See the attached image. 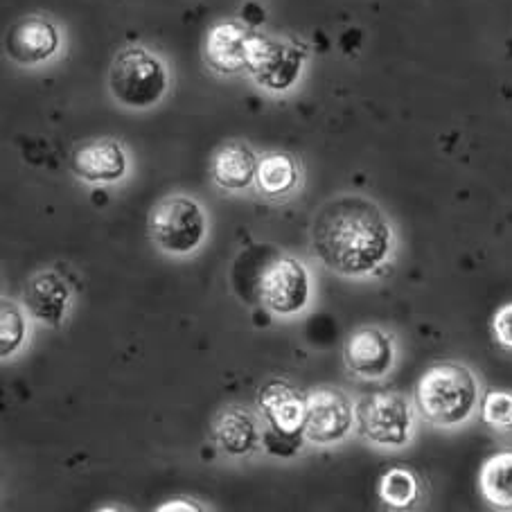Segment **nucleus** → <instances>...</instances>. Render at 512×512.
Returning a JSON list of instances; mask_svg holds the SVG:
<instances>
[{
	"label": "nucleus",
	"mask_w": 512,
	"mask_h": 512,
	"mask_svg": "<svg viewBox=\"0 0 512 512\" xmlns=\"http://www.w3.org/2000/svg\"><path fill=\"white\" fill-rule=\"evenodd\" d=\"M393 244V226L384 210L359 194L323 203L312 222L314 255L343 278H364L382 269Z\"/></svg>",
	"instance_id": "obj_1"
},
{
	"label": "nucleus",
	"mask_w": 512,
	"mask_h": 512,
	"mask_svg": "<svg viewBox=\"0 0 512 512\" xmlns=\"http://www.w3.org/2000/svg\"><path fill=\"white\" fill-rule=\"evenodd\" d=\"M479 404V382L463 364L440 361L422 373L416 386L420 416L434 427H458L472 418Z\"/></svg>",
	"instance_id": "obj_2"
},
{
	"label": "nucleus",
	"mask_w": 512,
	"mask_h": 512,
	"mask_svg": "<svg viewBox=\"0 0 512 512\" xmlns=\"http://www.w3.org/2000/svg\"><path fill=\"white\" fill-rule=\"evenodd\" d=\"M355 427L357 434L370 445L402 449L413 438L416 413H413V404L402 393H370L355 406Z\"/></svg>",
	"instance_id": "obj_3"
},
{
	"label": "nucleus",
	"mask_w": 512,
	"mask_h": 512,
	"mask_svg": "<svg viewBox=\"0 0 512 512\" xmlns=\"http://www.w3.org/2000/svg\"><path fill=\"white\" fill-rule=\"evenodd\" d=\"M109 88L122 107L149 109L167 91V70L145 48H127L113 59Z\"/></svg>",
	"instance_id": "obj_4"
},
{
	"label": "nucleus",
	"mask_w": 512,
	"mask_h": 512,
	"mask_svg": "<svg viewBox=\"0 0 512 512\" xmlns=\"http://www.w3.org/2000/svg\"><path fill=\"white\" fill-rule=\"evenodd\" d=\"M147 231L158 249L185 255L199 249L206 237V215L190 197H167L158 201L147 219Z\"/></svg>",
	"instance_id": "obj_5"
},
{
	"label": "nucleus",
	"mask_w": 512,
	"mask_h": 512,
	"mask_svg": "<svg viewBox=\"0 0 512 512\" xmlns=\"http://www.w3.org/2000/svg\"><path fill=\"white\" fill-rule=\"evenodd\" d=\"M305 52L294 43L251 34L246 43V73L273 93L289 91L298 82Z\"/></svg>",
	"instance_id": "obj_6"
},
{
	"label": "nucleus",
	"mask_w": 512,
	"mask_h": 512,
	"mask_svg": "<svg viewBox=\"0 0 512 512\" xmlns=\"http://www.w3.org/2000/svg\"><path fill=\"white\" fill-rule=\"evenodd\" d=\"M255 289H258L260 303L267 310L280 316H291L303 312L310 303L312 282L303 262L289 258V255H280V258L264 264Z\"/></svg>",
	"instance_id": "obj_7"
},
{
	"label": "nucleus",
	"mask_w": 512,
	"mask_h": 512,
	"mask_svg": "<svg viewBox=\"0 0 512 512\" xmlns=\"http://www.w3.org/2000/svg\"><path fill=\"white\" fill-rule=\"evenodd\" d=\"M355 425V406L334 386L314 388L305 395L303 434L314 445H334L346 438Z\"/></svg>",
	"instance_id": "obj_8"
},
{
	"label": "nucleus",
	"mask_w": 512,
	"mask_h": 512,
	"mask_svg": "<svg viewBox=\"0 0 512 512\" xmlns=\"http://www.w3.org/2000/svg\"><path fill=\"white\" fill-rule=\"evenodd\" d=\"M346 368L361 379H382L395 366V341L388 332L373 328H359L348 337L343 348Z\"/></svg>",
	"instance_id": "obj_9"
},
{
	"label": "nucleus",
	"mask_w": 512,
	"mask_h": 512,
	"mask_svg": "<svg viewBox=\"0 0 512 512\" xmlns=\"http://www.w3.org/2000/svg\"><path fill=\"white\" fill-rule=\"evenodd\" d=\"M59 48V32L41 16H25L5 34L7 57L21 66H34L50 59Z\"/></svg>",
	"instance_id": "obj_10"
},
{
	"label": "nucleus",
	"mask_w": 512,
	"mask_h": 512,
	"mask_svg": "<svg viewBox=\"0 0 512 512\" xmlns=\"http://www.w3.org/2000/svg\"><path fill=\"white\" fill-rule=\"evenodd\" d=\"M70 167L88 183H113L127 174V154L111 138L88 140L75 149Z\"/></svg>",
	"instance_id": "obj_11"
},
{
	"label": "nucleus",
	"mask_w": 512,
	"mask_h": 512,
	"mask_svg": "<svg viewBox=\"0 0 512 512\" xmlns=\"http://www.w3.org/2000/svg\"><path fill=\"white\" fill-rule=\"evenodd\" d=\"M258 406L271 429L285 431V434H303L305 397L291 384L282 379H271L260 388Z\"/></svg>",
	"instance_id": "obj_12"
},
{
	"label": "nucleus",
	"mask_w": 512,
	"mask_h": 512,
	"mask_svg": "<svg viewBox=\"0 0 512 512\" xmlns=\"http://www.w3.org/2000/svg\"><path fill=\"white\" fill-rule=\"evenodd\" d=\"M251 32L240 23H219L208 32L203 55L206 64L222 75H237L246 70V43Z\"/></svg>",
	"instance_id": "obj_13"
},
{
	"label": "nucleus",
	"mask_w": 512,
	"mask_h": 512,
	"mask_svg": "<svg viewBox=\"0 0 512 512\" xmlns=\"http://www.w3.org/2000/svg\"><path fill=\"white\" fill-rule=\"evenodd\" d=\"M68 285L57 273H39L25 287V307L34 319L46 325H59L66 314L68 305Z\"/></svg>",
	"instance_id": "obj_14"
},
{
	"label": "nucleus",
	"mask_w": 512,
	"mask_h": 512,
	"mask_svg": "<svg viewBox=\"0 0 512 512\" xmlns=\"http://www.w3.org/2000/svg\"><path fill=\"white\" fill-rule=\"evenodd\" d=\"M213 436L217 445L231 456L251 454L258 443H262V434L249 411L240 406H228L213 422Z\"/></svg>",
	"instance_id": "obj_15"
},
{
	"label": "nucleus",
	"mask_w": 512,
	"mask_h": 512,
	"mask_svg": "<svg viewBox=\"0 0 512 512\" xmlns=\"http://www.w3.org/2000/svg\"><path fill=\"white\" fill-rule=\"evenodd\" d=\"M258 158L242 143L224 145L213 158L210 174L213 181L224 190H244L255 181Z\"/></svg>",
	"instance_id": "obj_16"
},
{
	"label": "nucleus",
	"mask_w": 512,
	"mask_h": 512,
	"mask_svg": "<svg viewBox=\"0 0 512 512\" xmlns=\"http://www.w3.org/2000/svg\"><path fill=\"white\" fill-rule=\"evenodd\" d=\"M479 485L490 506L512 510V449H503L483 463Z\"/></svg>",
	"instance_id": "obj_17"
},
{
	"label": "nucleus",
	"mask_w": 512,
	"mask_h": 512,
	"mask_svg": "<svg viewBox=\"0 0 512 512\" xmlns=\"http://www.w3.org/2000/svg\"><path fill=\"white\" fill-rule=\"evenodd\" d=\"M300 181L298 163L289 154H267L258 161L255 183L258 190L271 199H280L294 192Z\"/></svg>",
	"instance_id": "obj_18"
},
{
	"label": "nucleus",
	"mask_w": 512,
	"mask_h": 512,
	"mask_svg": "<svg viewBox=\"0 0 512 512\" xmlns=\"http://www.w3.org/2000/svg\"><path fill=\"white\" fill-rule=\"evenodd\" d=\"M420 497L418 476L406 467H391L379 479V499L391 508H411Z\"/></svg>",
	"instance_id": "obj_19"
},
{
	"label": "nucleus",
	"mask_w": 512,
	"mask_h": 512,
	"mask_svg": "<svg viewBox=\"0 0 512 512\" xmlns=\"http://www.w3.org/2000/svg\"><path fill=\"white\" fill-rule=\"evenodd\" d=\"M25 339V316L14 303L3 300L0 307V355L10 357Z\"/></svg>",
	"instance_id": "obj_20"
},
{
	"label": "nucleus",
	"mask_w": 512,
	"mask_h": 512,
	"mask_svg": "<svg viewBox=\"0 0 512 512\" xmlns=\"http://www.w3.org/2000/svg\"><path fill=\"white\" fill-rule=\"evenodd\" d=\"M485 425L499 431H512V391H490L481 402Z\"/></svg>",
	"instance_id": "obj_21"
},
{
	"label": "nucleus",
	"mask_w": 512,
	"mask_h": 512,
	"mask_svg": "<svg viewBox=\"0 0 512 512\" xmlns=\"http://www.w3.org/2000/svg\"><path fill=\"white\" fill-rule=\"evenodd\" d=\"M303 434H285V431H278V429H267L262 434V447L267 449L271 456H294L300 445H303Z\"/></svg>",
	"instance_id": "obj_22"
},
{
	"label": "nucleus",
	"mask_w": 512,
	"mask_h": 512,
	"mask_svg": "<svg viewBox=\"0 0 512 512\" xmlns=\"http://www.w3.org/2000/svg\"><path fill=\"white\" fill-rule=\"evenodd\" d=\"M492 332L501 348L512 350V303L501 305L492 316Z\"/></svg>",
	"instance_id": "obj_23"
}]
</instances>
